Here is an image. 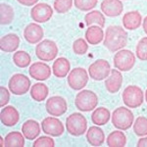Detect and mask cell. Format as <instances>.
Segmentation results:
<instances>
[{
    "label": "cell",
    "instance_id": "cell-1",
    "mask_svg": "<svg viewBox=\"0 0 147 147\" xmlns=\"http://www.w3.org/2000/svg\"><path fill=\"white\" fill-rule=\"evenodd\" d=\"M127 43V34L120 26H110L104 34L103 44L109 51L117 52L123 49Z\"/></svg>",
    "mask_w": 147,
    "mask_h": 147
},
{
    "label": "cell",
    "instance_id": "cell-2",
    "mask_svg": "<svg viewBox=\"0 0 147 147\" xmlns=\"http://www.w3.org/2000/svg\"><path fill=\"white\" fill-rule=\"evenodd\" d=\"M134 113L127 107L117 108L112 114V124L116 129L127 130L134 125Z\"/></svg>",
    "mask_w": 147,
    "mask_h": 147
},
{
    "label": "cell",
    "instance_id": "cell-3",
    "mask_svg": "<svg viewBox=\"0 0 147 147\" xmlns=\"http://www.w3.org/2000/svg\"><path fill=\"white\" fill-rule=\"evenodd\" d=\"M75 105L82 112H90L98 105V97L93 91L84 89L77 94Z\"/></svg>",
    "mask_w": 147,
    "mask_h": 147
},
{
    "label": "cell",
    "instance_id": "cell-4",
    "mask_svg": "<svg viewBox=\"0 0 147 147\" xmlns=\"http://www.w3.org/2000/svg\"><path fill=\"white\" fill-rule=\"evenodd\" d=\"M66 127L71 136H80L87 129V121L80 113H73L66 119Z\"/></svg>",
    "mask_w": 147,
    "mask_h": 147
},
{
    "label": "cell",
    "instance_id": "cell-5",
    "mask_svg": "<svg viewBox=\"0 0 147 147\" xmlns=\"http://www.w3.org/2000/svg\"><path fill=\"white\" fill-rule=\"evenodd\" d=\"M35 55L43 62L53 61L58 55V46L51 39L42 40L35 47Z\"/></svg>",
    "mask_w": 147,
    "mask_h": 147
},
{
    "label": "cell",
    "instance_id": "cell-6",
    "mask_svg": "<svg viewBox=\"0 0 147 147\" xmlns=\"http://www.w3.org/2000/svg\"><path fill=\"white\" fill-rule=\"evenodd\" d=\"M125 105L129 108H137L142 105L144 94L142 89L137 85H129L125 88L122 94Z\"/></svg>",
    "mask_w": 147,
    "mask_h": 147
},
{
    "label": "cell",
    "instance_id": "cell-7",
    "mask_svg": "<svg viewBox=\"0 0 147 147\" xmlns=\"http://www.w3.org/2000/svg\"><path fill=\"white\" fill-rule=\"evenodd\" d=\"M136 64V56L130 50L121 49L114 56V66L121 72H129Z\"/></svg>",
    "mask_w": 147,
    "mask_h": 147
},
{
    "label": "cell",
    "instance_id": "cell-8",
    "mask_svg": "<svg viewBox=\"0 0 147 147\" xmlns=\"http://www.w3.org/2000/svg\"><path fill=\"white\" fill-rule=\"evenodd\" d=\"M30 84L32 82L27 76L23 74H16L9 80L8 87L9 90L15 95H24L30 90Z\"/></svg>",
    "mask_w": 147,
    "mask_h": 147
},
{
    "label": "cell",
    "instance_id": "cell-9",
    "mask_svg": "<svg viewBox=\"0 0 147 147\" xmlns=\"http://www.w3.org/2000/svg\"><path fill=\"white\" fill-rule=\"evenodd\" d=\"M88 74L84 68H75L68 76V84L74 90H82L88 82Z\"/></svg>",
    "mask_w": 147,
    "mask_h": 147
},
{
    "label": "cell",
    "instance_id": "cell-10",
    "mask_svg": "<svg viewBox=\"0 0 147 147\" xmlns=\"http://www.w3.org/2000/svg\"><path fill=\"white\" fill-rule=\"evenodd\" d=\"M111 72V66L107 60L98 59L88 68V75L94 80H103L108 78Z\"/></svg>",
    "mask_w": 147,
    "mask_h": 147
},
{
    "label": "cell",
    "instance_id": "cell-11",
    "mask_svg": "<svg viewBox=\"0 0 147 147\" xmlns=\"http://www.w3.org/2000/svg\"><path fill=\"white\" fill-rule=\"evenodd\" d=\"M46 112L53 117H60L67 112V101L61 96H52L47 99L45 104Z\"/></svg>",
    "mask_w": 147,
    "mask_h": 147
},
{
    "label": "cell",
    "instance_id": "cell-12",
    "mask_svg": "<svg viewBox=\"0 0 147 147\" xmlns=\"http://www.w3.org/2000/svg\"><path fill=\"white\" fill-rule=\"evenodd\" d=\"M41 129L44 134L53 137L61 136L64 134V130H65V127H64L62 122L57 119V118L53 117V116L47 117L42 121Z\"/></svg>",
    "mask_w": 147,
    "mask_h": 147
},
{
    "label": "cell",
    "instance_id": "cell-13",
    "mask_svg": "<svg viewBox=\"0 0 147 147\" xmlns=\"http://www.w3.org/2000/svg\"><path fill=\"white\" fill-rule=\"evenodd\" d=\"M53 16V8L47 3H37L30 11V17L35 23H46Z\"/></svg>",
    "mask_w": 147,
    "mask_h": 147
},
{
    "label": "cell",
    "instance_id": "cell-14",
    "mask_svg": "<svg viewBox=\"0 0 147 147\" xmlns=\"http://www.w3.org/2000/svg\"><path fill=\"white\" fill-rule=\"evenodd\" d=\"M44 36V30L37 23H30L24 30V37L30 44H36Z\"/></svg>",
    "mask_w": 147,
    "mask_h": 147
},
{
    "label": "cell",
    "instance_id": "cell-15",
    "mask_svg": "<svg viewBox=\"0 0 147 147\" xmlns=\"http://www.w3.org/2000/svg\"><path fill=\"white\" fill-rule=\"evenodd\" d=\"M28 74L32 79L42 82L48 80L51 76V68L44 62L34 63L28 69Z\"/></svg>",
    "mask_w": 147,
    "mask_h": 147
},
{
    "label": "cell",
    "instance_id": "cell-16",
    "mask_svg": "<svg viewBox=\"0 0 147 147\" xmlns=\"http://www.w3.org/2000/svg\"><path fill=\"white\" fill-rule=\"evenodd\" d=\"M101 11L108 17H118L124 11V5L121 0H103L101 3Z\"/></svg>",
    "mask_w": 147,
    "mask_h": 147
},
{
    "label": "cell",
    "instance_id": "cell-17",
    "mask_svg": "<svg viewBox=\"0 0 147 147\" xmlns=\"http://www.w3.org/2000/svg\"><path fill=\"white\" fill-rule=\"evenodd\" d=\"M123 84V76L118 69L111 70L110 75L105 80V87L110 93H117Z\"/></svg>",
    "mask_w": 147,
    "mask_h": 147
},
{
    "label": "cell",
    "instance_id": "cell-18",
    "mask_svg": "<svg viewBox=\"0 0 147 147\" xmlns=\"http://www.w3.org/2000/svg\"><path fill=\"white\" fill-rule=\"evenodd\" d=\"M0 120L1 123L6 127H14L18 124L20 120L18 110L14 106H6L3 107L0 113Z\"/></svg>",
    "mask_w": 147,
    "mask_h": 147
},
{
    "label": "cell",
    "instance_id": "cell-19",
    "mask_svg": "<svg viewBox=\"0 0 147 147\" xmlns=\"http://www.w3.org/2000/svg\"><path fill=\"white\" fill-rule=\"evenodd\" d=\"M123 26L129 30H137L142 23V17L138 11H129L123 17Z\"/></svg>",
    "mask_w": 147,
    "mask_h": 147
},
{
    "label": "cell",
    "instance_id": "cell-20",
    "mask_svg": "<svg viewBox=\"0 0 147 147\" xmlns=\"http://www.w3.org/2000/svg\"><path fill=\"white\" fill-rule=\"evenodd\" d=\"M20 46V37L16 34H8L0 39V48L3 52H14Z\"/></svg>",
    "mask_w": 147,
    "mask_h": 147
},
{
    "label": "cell",
    "instance_id": "cell-21",
    "mask_svg": "<svg viewBox=\"0 0 147 147\" xmlns=\"http://www.w3.org/2000/svg\"><path fill=\"white\" fill-rule=\"evenodd\" d=\"M71 69V64L70 61L65 57H60V58L56 59L53 63V67H52V72L53 75L56 78L62 79L65 78L66 76H68L69 72Z\"/></svg>",
    "mask_w": 147,
    "mask_h": 147
},
{
    "label": "cell",
    "instance_id": "cell-22",
    "mask_svg": "<svg viewBox=\"0 0 147 147\" xmlns=\"http://www.w3.org/2000/svg\"><path fill=\"white\" fill-rule=\"evenodd\" d=\"M85 39L91 45H97L104 39V32L101 27L96 25L89 26L85 32Z\"/></svg>",
    "mask_w": 147,
    "mask_h": 147
},
{
    "label": "cell",
    "instance_id": "cell-23",
    "mask_svg": "<svg viewBox=\"0 0 147 147\" xmlns=\"http://www.w3.org/2000/svg\"><path fill=\"white\" fill-rule=\"evenodd\" d=\"M86 140L92 146H101L105 141L104 131L99 127H90L86 130Z\"/></svg>",
    "mask_w": 147,
    "mask_h": 147
},
{
    "label": "cell",
    "instance_id": "cell-24",
    "mask_svg": "<svg viewBox=\"0 0 147 147\" xmlns=\"http://www.w3.org/2000/svg\"><path fill=\"white\" fill-rule=\"evenodd\" d=\"M22 132L24 136L28 140H34L37 138L40 134L39 124L34 120H28L22 125Z\"/></svg>",
    "mask_w": 147,
    "mask_h": 147
},
{
    "label": "cell",
    "instance_id": "cell-25",
    "mask_svg": "<svg viewBox=\"0 0 147 147\" xmlns=\"http://www.w3.org/2000/svg\"><path fill=\"white\" fill-rule=\"evenodd\" d=\"M30 96L36 102H42L47 98L49 94V88L45 84L37 82L30 88Z\"/></svg>",
    "mask_w": 147,
    "mask_h": 147
},
{
    "label": "cell",
    "instance_id": "cell-26",
    "mask_svg": "<svg viewBox=\"0 0 147 147\" xmlns=\"http://www.w3.org/2000/svg\"><path fill=\"white\" fill-rule=\"evenodd\" d=\"M111 118V113L107 108L98 107L93 111L91 115V121L96 125H104L109 122Z\"/></svg>",
    "mask_w": 147,
    "mask_h": 147
},
{
    "label": "cell",
    "instance_id": "cell-27",
    "mask_svg": "<svg viewBox=\"0 0 147 147\" xmlns=\"http://www.w3.org/2000/svg\"><path fill=\"white\" fill-rule=\"evenodd\" d=\"M106 142L110 147H123L127 144V136L121 129L115 130L109 134Z\"/></svg>",
    "mask_w": 147,
    "mask_h": 147
},
{
    "label": "cell",
    "instance_id": "cell-28",
    "mask_svg": "<svg viewBox=\"0 0 147 147\" xmlns=\"http://www.w3.org/2000/svg\"><path fill=\"white\" fill-rule=\"evenodd\" d=\"M84 22L87 27L96 25L103 28L105 26V17H104L103 13H101L100 11L93 10L90 11L89 13H86L84 17Z\"/></svg>",
    "mask_w": 147,
    "mask_h": 147
},
{
    "label": "cell",
    "instance_id": "cell-29",
    "mask_svg": "<svg viewBox=\"0 0 147 147\" xmlns=\"http://www.w3.org/2000/svg\"><path fill=\"white\" fill-rule=\"evenodd\" d=\"M25 138L23 132L11 131L5 137V146L7 147H23L25 145Z\"/></svg>",
    "mask_w": 147,
    "mask_h": 147
},
{
    "label": "cell",
    "instance_id": "cell-30",
    "mask_svg": "<svg viewBox=\"0 0 147 147\" xmlns=\"http://www.w3.org/2000/svg\"><path fill=\"white\" fill-rule=\"evenodd\" d=\"M15 13H14L13 7L9 4L1 3L0 5V23L2 26L10 25L13 22Z\"/></svg>",
    "mask_w": 147,
    "mask_h": 147
},
{
    "label": "cell",
    "instance_id": "cell-31",
    "mask_svg": "<svg viewBox=\"0 0 147 147\" xmlns=\"http://www.w3.org/2000/svg\"><path fill=\"white\" fill-rule=\"evenodd\" d=\"M13 62L19 68H27L32 62V58L28 52L17 51L13 55Z\"/></svg>",
    "mask_w": 147,
    "mask_h": 147
},
{
    "label": "cell",
    "instance_id": "cell-32",
    "mask_svg": "<svg viewBox=\"0 0 147 147\" xmlns=\"http://www.w3.org/2000/svg\"><path fill=\"white\" fill-rule=\"evenodd\" d=\"M134 131L137 136H147V118H137L136 122H134Z\"/></svg>",
    "mask_w": 147,
    "mask_h": 147
},
{
    "label": "cell",
    "instance_id": "cell-33",
    "mask_svg": "<svg viewBox=\"0 0 147 147\" xmlns=\"http://www.w3.org/2000/svg\"><path fill=\"white\" fill-rule=\"evenodd\" d=\"M74 5V0H55L53 8L57 13L65 14L71 10Z\"/></svg>",
    "mask_w": 147,
    "mask_h": 147
},
{
    "label": "cell",
    "instance_id": "cell-34",
    "mask_svg": "<svg viewBox=\"0 0 147 147\" xmlns=\"http://www.w3.org/2000/svg\"><path fill=\"white\" fill-rule=\"evenodd\" d=\"M97 3L98 0H74V5L76 8L82 12L92 10L96 7Z\"/></svg>",
    "mask_w": 147,
    "mask_h": 147
},
{
    "label": "cell",
    "instance_id": "cell-35",
    "mask_svg": "<svg viewBox=\"0 0 147 147\" xmlns=\"http://www.w3.org/2000/svg\"><path fill=\"white\" fill-rule=\"evenodd\" d=\"M73 50L77 55H84L88 50V42L84 38L76 39L73 43Z\"/></svg>",
    "mask_w": 147,
    "mask_h": 147
},
{
    "label": "cell",
    "instance_id": "cell-36",
    "mask_svg": "<svg viewBox=\"0 0 147 147\" xmlns=\"http://www.w3.org/2000/svg\"><path fill=\"white\" fill-rule=\"evenodd\" d=\"M136 57L141 61H147V36L142 37L136 45Z\"/></svg>",
    "mask_w": 147,
    "mask_h": 147
},
{
    "label": "cell",
    "instance_id": "cell-37",
    "mask_svg": "<svg viewBox=\"0 0 147 147\" xmlns=\"http://www.w3.org/2000/svg\"><path fill=\"white\" fill-rule=\"evenodd\" d=\"M34 147H40V146H47V147H53L55 146V141L53 138L49 136H40L36 138L32 144Z\"/></svg>",
    "mask_w": 147,
    "mask_h": 147
},
{
    "label": "cell",
    "instance_id": "cell-38",
    "mask_svg": "<svg viewBox=\"0 0 147 147\" xmlns=\"http://www.w3.org/2000/svg\"><path fill=\"white\" fill-rule=\"evenodd\" d=\"M10 100V92L5 86L0 87V106L5 107Z\"/></svg>",
    "mask_w": 147,
    "mask_h": 147
},
{
    "label": "cell",
    "instance_id": "cell-39",
    "mask_svg": "<svg viewBox=\"0 0 147 147\" xmlns=\"http://www.w3.org/2000/svg\"><path fill=\"white\" fill-rule=\"evenodd\" d=\"M17 1L24 6H34L37 4L38 0H17Z\"/></svg>",
    "mask_w": 147,
    "mask_h": 147
},
{
    "label": "cell",
    "instance_id": "cell-40",
    "mask_svg": "<svg viewBox=\"0 0 147 147\" xmlns=\"http://www.w3.org/2000/svg\"><path fill=\"white\" fill-rule=\"evenodd\" d=\"M137 146H140V147H144L147 146V137H142L138 140L137 142Z\"/></svg>",
    "mask_w": 147,
    "mask_h": 147
},
{
    "label": "cell",
    "instance_id": "cell-41",
    "mask_svg": "<svg viewBox=\"0 0 147 147\" xmlns=\"http://www.w3.org/2000/svg\"><path fill=\"white\" fill-rule=\"evenodd\" d=\"M142 27H143V30L144 32L147 34V16L144 18V20L142 21Z\"/></svg>",
    "mask_w": 147,
    "mask_h": 147
},
{
    "label": "cell",
    "instance_id": "cell-42",
    "mask_svg": "<svg viewBox=\"0 0 147 147\" xmlns=\"http://www.w3.org/2000/svg\"><path fill=\"white\" fill-rule=\"evenodd\" d=\"M145 100H146V102H147V90L145 91Z\"/></svg>",
    "mask_w": 147,
    "mask_h": 147
}]
</instances>
